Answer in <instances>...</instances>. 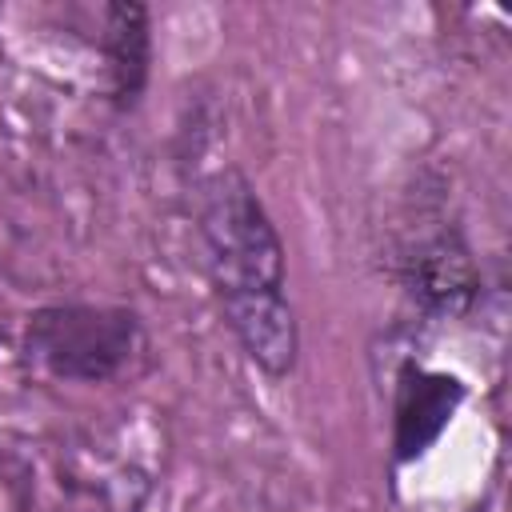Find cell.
<instances>
[{"mask_svg": "<svg viewBox=\"0 0 512 512\" xmlns=\"http://www.w3.org/2000/svg\"><path fill=\"white\" fill-rule=\"evenodd\" d=\"M204 268L244 356L284 380L300 356V328L288 304L280 232L240 168H216L196 192Z\"/></svg>", "mask_w": 512, "mask_h": 512, "instance_id": "1", "label": "cell"}, {"mask_svg": "<svg viewBox=\"0 0 512 512\" xmlns=\"http://www.w3.org/2000/svg\"><path fill=\"white\" fill-rule=\"evenodd\" d=\"M140 344V316L120 304H48L24 324V352L56 380L100 384Z\"/></svg>", "mask_w": 512, "mask_h": 512, "instance_id": "2", "label": "cell"}, {"mask_svg": "<svg viewBox=\"0 0 512 512\" xmlns=\"http://www.w3.org/2000/svg\"><path fill=\"white\" fill-rule=\"evenodd\" d=\"M392 272L404 296L432 320H456L480 300V268L464 232L428 204H420L416 220L404 224Z\"/></svg>", "mask_w": 512, "mask_h": 512, "instance_id": "3", "label": "cell"}, {"mask_svg": "<svg viewBox=\"0 0 512 512\" xmlns=\"http://www.w3.org/2000/svg\"><path fill=\"white\" fill-rule=\"evenodd\" d=\"M464 396H468V384L460 376L404 364L396 376V400H392V460L396 464L420 460L444 436Z\"/></svg>", "mask_w": 512, "mask_h": 512, "instance_id": "4", "label": "cell"}, {"mask_svg": "<svg viewBox=\"0 0 512 512\" xmlns=\"http://www.w3.org/2000/svg\"><path fill=\"white\" fill-rule=\"evenodd\" d=\"M100 56L108 72V96L120 112H132L152 72V24L136 0H112L100 8Z\"/></svg>", "mask_w": 512, "mask_h": 512, "instance_id": "5", "label": "cell"}]
</instances>
